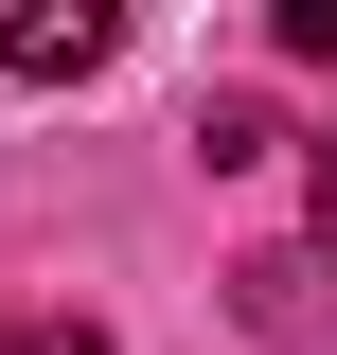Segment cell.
<instances>
[{"label": "cell", "mask_w": 337, "mask_h": 355, "mask_svg": "<svg viewBox=\"0 0 337 355\" xmlns=\"http://www.w3.org/2000/svg\"><path fill=\"white\" fill-rule=\"evenodd\" d=\"M107 53H125L107 0H36V18H0V71H18V89H71V71H107Z\"/></svg>", "instance_id": "cell-1"}, {"label": "cell", "mask_w": 337, "mask_h": 355, "mask_svg": "<svg viewBox=\"0 0 337 355\" xmlns=\"http://www.w3.org/2000/svg\"><path fill=\"white\" fill-rule=\"evenodd\" d=\"M0 355H107V320H71V302H18V320H0Z\"/></svg>", "instance_id": "cell-2"}, {"label": "cell", "mask_w": 337, "mask_h": 355, "mask_svg": "<svg viewBox=\"0 0 337 355\" xmlns=\"http://www.w3.org/2000/svg\"><path fill=\"white\" fill-rule=\"evenodd\" d=\"M284 53H320V71H337V0H284Z\"/></svg>", "instance_id": "cell-3"}, {"label": "cell", "mask_w": 337, "mask_h": 355, "mask_svg": "<svg viewBox=\"0 0 337 355\" xmlns=\"http://www.w3.org/2000/svg\"><path fill=\"white\" fill-rule=\"evenodd\" d=\"M302 160H320V231H337V125H320V142H302Z\"/></svg>", "instance_id": "cell-4"}]
</instances>
